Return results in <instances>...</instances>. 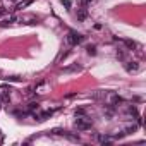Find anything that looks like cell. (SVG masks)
<instances>
[{
  "label": "cell",
  "mask_w": 146,
  "mask_h": 146,
  "mask_svg": "<svg viewBox=\"0 0 146 146\" xmlns=\"http://www.w3.org/2000/svg\"><path fill=\"white\" fill-rule=\"evenodd\" d=\"M83 40H84V36L79 35V33H76V31H69V35H67V43L70 46H76V45L83 43Z\"/></svg>",
  "instance_id": "cell-1"
},
{
  "label": "cell",
  "mask_w": 146,
  "mask_h": 146,
  "mask_svg": "<svg viewBox=\"0 0 146 146\" xmlns=\"http://www.w3.org/2000/svg\"><path fill=\"white\" fill-rule=\"evenodd\" d=\"M78 119H76V127L79 129V131H88V129H91V120L90 119H86V117H81V115H76Z\"/></svg>",
  "instance_id": "cell-2"
},
{
  "label": "cell",
  "mask_w": 146,
  "mask_h": 146,
  "mask_svg": "<svg viewBox=\"0 0 146 146\" xmlns=\"http://www.w3.org/2000/svg\"><path fill=\"white\" fill-rule=\"evenodd\" d=\"M124 69L132 74V72H137V70H139V64H137V62H125V60H124Z\"/></svg>",
  "instance_id": "cell-3"
},
{
  "label": "cell",
  "mask_w": 146,
  "mask_h": 146,
  "mask_svg": "<svg viewBox=\"0 0 146 146\" xmlns=\"http://www.w3.org/2000/svg\"><path fill=\"white\" fill-rule=\"evenodd\" d=\"M76 17H78V21H86V17H88L86 7H81V9H78V12H76Z\"/></svg>",
  "instance_id": "cell-4"
},
{
  "label": "cell",
  "mask_w": 146,
  "mask_h": 146,
  "mask_svg": "<svg viewBox=\"0 0 146 146\" xmlns=\"http://www.w3.org/2000/svg\"><path fill=\"white\" fill-rule=\"evenodd\" d=\"M83 67L79 65V64H72V65H69V67H65L64 69V72H78V70H81Z\"/></svg>",
  "instance_id": "cell-5"
},
{
  "label": "cell",
  "mask_w": 146,
  "mask_h": 146,
  "mask_svg": "<svg viewBox=\"0 0 146 146\" xmlns=\"http://www.w3.org/2000/svg\"><path fill=\"white\" fill-rule=\"evenodd\" d=\"M28 5H31V0H24V2H19L12 11H23L24 7H28Z\"/></svg>",
  "instance_id": "cell-6"
},
{
  "label": "cell",
  "mask_w": 146,
  "mask_h": 146,
  "mask_svg": "<svg viewBox=\"0 0 146 146\" xmlns=\"http://www.w3.org/2000/svg\"><path fill=\"white\" fill-rule=\"evenodd\" d=\"M124 45H125L129 50H134V48H137V43H136L134 40H124Z\"/></svg>",
  "instance_id": "cell-7"
},
{
  "label": "cell",
  "mask_w": 146,
  "mask_h": 146,
  "mask_svg": "<svg viewBox=\"0 0 146 146\" xmlns=\"http://www.w3.org/2000/svg\"><path fill=\"white\" fill-rule=\"evenodd\" d=\"M137 131V125L136 124H131V125H127L125 129H124V134L127 136V134H132V132H136Z\"/></svg>",
  "instance_id": "cell-8"
},
{
  "label": "cell",
  "mask_w": 146,
  "mask_h": 146,
  "mask_svg": "<svg viewBox=\"0 0 146 146\" xmlns=\"http://www.w3.org/2000/svg\"><path fill=\"white\" fill-rule=\"evenodd\" d=\"M122 102H124V100H122L119 95H112V107H117V105L122 103Z\"/></svg>",
  "instance_id": "cell-9"
},
{
  "label": "cell",
  "mask_w": 146,
  "mask_h": 146,
  "mask_svg": "<svg viewBox=\"0 0 146 146\" xmlns=\"http://www.w3.org/2000/svg\"><path fill=\"white\" fill-rule=\"evenodd\" d=\"M117 58L124 62V60H125V50H122V48H119V50H117Z\"/></svg>",
  "instance_id": "cell-10"
},
{
  "label": "cell",
  "mask_w": 146,
  "mask_h": 146,
  "mask_svg": "<svg viewBox=\"0 0 146 146\" xmlns=\"http://www.w3.org/2000/svg\"><path fill=\"white\" fill-rule=\"evenodd\" d=\"M52 113H53L52 110H46V112H43V113L40 115V119H38V120H46L48 117H52Z\"/></svg>",
  "instance_id": "cell-11"
},
{
  "label": "cell",
  "mask_w": 146,
  "mask_h": 146,
  "mask_svg": "<svg viewBox=\"0 0 146 146\" xmlns=\"http://www.w3.org/2000/svg\"><path fill=\"white\" fill-rule=\"evenodd\" d=\"M16 21H17V19H16L14 16H11V17H9L7 21H4L2 24H0V26H4V28H5V26H9V24H12V23H16Z\"/></svg>",
  "instance_id": "cell-12"
},
{
  "label": "cell",
  "mask_w": 146,
  "mask_h": 146,
  "mask_svg": "<svg viewBox=\"0 0 146 146\" xmlns=\"http://www.w3.org/2000/svg\"><path fill=\"white\" fill-rule=\"evenodd\" d=\"M86 52H88L90 55H96V46H95V45H88V46H86Z\"/></svg>",
  "instance_id": "cell-13"
},
{
  "label": "cell",
  "mask_w": 146,
  "mask_h": 146,
  "mask_svg": "<svg viewBox=\"0 0 146 146\" xmlns=\"http://www.w3.org/2000/svg\"><path fill=\"white\" fill-rule=\"evenodd\" d=\"M60 4H62L65 9H70V7H72V2H70V0H60Z\"/></svg>",
  "instance_id": "cell-14"
},
{
  "label": "cell",
  "mask_w": 146,
  "mask_h": 146,
  "mask_svg": "<svg viewBox=\"0 0 146 146\" xmlns=\"http://www.w3.org/2000/svg\"><path fill=\"white\" fill-rule=\"evenodd\" d=\"M98 141L105 144V143H110V137H108V136H98Z\"/></svg>",
  "instance_id": "cell-15"
},
{
  "label": "cell",
  "mask_w": 146,
  "mask_h": 146,
  "mask_svg": "<svg viewBox=\"0 0 146 146\" xmlns=\"http://www.w3.org/2000/svg\"><path fill=\"white\" fill-rule=\"evenodd\" d=\"M95 0H79V4H81V7H86V5H90V4H93Z\"/></svg>",
  "instance_id": "cell-16"
},
{
  "label": "cell",
  "mask_w": 146,
  "mask_h": 146,
  "mask_svg": "<svg viewBox=\"0 0 146 146\" xmlns=\"http://www.w3.org/2000/svg\"><path fill=\"white\" fill-rule=\"evenodd\" d=\"M5 79H9V81H14V83H21V78H17V76H11V78H5Z\"/></svg>",
  "instance_id": "cell-17"
},
{
  "label": "cell",
  "mask_w": 146,
  "mask_h": 146,
  "mask_svg": "<svg viewBox=\"0 0 146 146\" xmlns=\"http://www.w3.org/2000/svg\"><path fill=\"white\" fill-rule=\"evenodd\" d=\"M129 113L131 115H137V108L136 107H129Z\"/></svg>",
  "instance_id": "cell-18"
},
{
  "label": "cell",
  "mask_w": 146,
  "mask_h": 146,
  "mask_svg": "<svg viewBox=\"0 0 146 146\" xmlns=\"http://www.w3.org/2000/svg\"><path fill=\"white\" fill-rule=\"evenodd\" d=\"M74 113H76V115H84V113H86V110H84V108H76V112H74Z\"/></svg>",
  "instance_id": "cell-19"
},
{
  "label": "cell",
  "mask_w": 146,
  "mask_h": 146,
  "mask_svg": "<svg viewBox=\"0 0 146 146\" xmlns=\"http://www.w3.org/2000/svg\"><path fill=\"white\" fill-rule=\"evenodd\" d=\"M29 110H38V103H29Z\"/></svg>",
  "instance_id": "cell-20"
},
{
  "label": "cell",
  "mask_w": 146,
  "mask_h": 146,
  "mask_svg": "<svg viewBox=\"0 0 146 146\" xmlns=\"http://www.w3.org/2000/svg\"><path fill=\"white\" fill-rule=\"evenodd\" d=\"M69 53H70V52H69V50H67V52H62V53H60V57H58V58H60V60H62V58H65V57H67V55H69Z\"/></svg>",
  "instance_id": "cell-21"
},
{
  "label": "cell",
  "mask_w": 146,
  "mask_h": 146,
  "mask_svg": "<svg viewBox=\"0 0 146 146\" xmlns=\"http://www.w3.org/2000/svg\"><path fill=\"white\" fill-rule=\"evenodd\" d=\"M74 96H78V93H70V95H67L65 98H67V100H70V98H74Z\"/></svg>",
  "instance_id": "cell-22"
},
{
  "label": "cell",
  "mask_w": 146,
  "mask_h": 146,
  "mask_svg": "<svg viewBox=\"0 0 146 146\" xmlns=\"http://www.w3.org/2000/svg\"><path fill=\"white\" fill-rule=\"evenodd\" d=\"M4 14H5V9H4V7H0V16H4Z\"/></svg>",
  "instance_id": "cell-23"
},
{
  "label": "cell",
  "mask_w": 146,
  "mask_h": 146,
  "mask_svg": "<svg viewBox=\"0 0 146 146\" xmlns=\"http://www.w3.org/2000/svg\"><path fill=\"white\" fill-rule=\"evenodd\" d=\"M0 107H2V100H0Z\"/></svg>",
  "instance_id": "cell-24"
}]
</instances>
